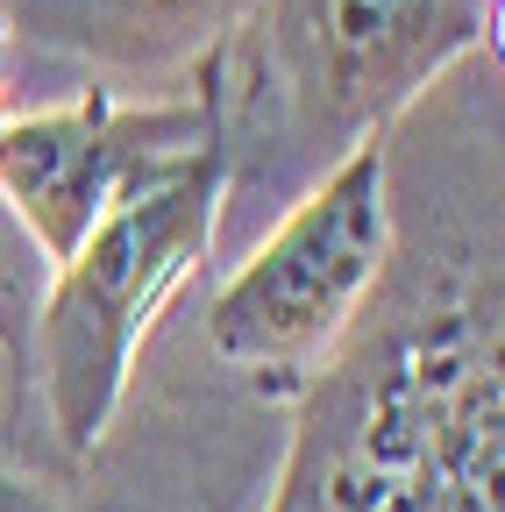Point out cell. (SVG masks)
I'll use <instances>...</instances> for the list:
<instances>
[{"label": "cell", "instance_id": "ba28073f", "mask_svg": "<svg viewBox=\"0 0 505 512\" xmlns=\"http://www.w3.org/2000/svg\"><path fill=\"white\" fill-rule=\"evenodd\" d=\"M0 512H65L36 477H15V470H0Z\"/></svg>", "mask_w": 505, "mask_h": 512}, {"label": "cell", "instance_id": "52a82bcc", "mask_svg": "<svg viewBox=\"0 0 505 512\" xmlns=\"http://www.w3.org/2000/svg\"><path fill=\"white\" fill-rule=\"evenodd\" d=\"M50 264L29 242V228L0 207V363H8V406L29 420V384H36V306H43Z\"/></svg>", "mask_w": 505, "mask_h": 512}, {"label": "cell", "instance_id": "5b68a950", "mask_svg": "<svg viewBox=\"0 0 505 512\" xmlns=\"http://www.w3.org/2000/svg\"><path fill=\"white\" fill-rule=\"evenodd\" d=\"M221 64L228 57H214L207 72L185 86V100L121 107L107 86H86L65 107L0 121V207L29 228L43 264H65L79 249V235L100 221V207L114 200V185L129 178L136 157L193 143V136L228 121Z\"/></svg>", "mask_w": 505, "mask_h": 512}, {"label": "cell", "instance_id": "7a4b0ae2", "mask_svg": "<svg viewBox=\"0 0 505 512\" xmlns=\"http://www.w3.org/2000/svg\"><path fill=\"white\" fill-rule=\"evenodd\" d=\"M228 178H235L228 121L193 143L150 150L129 164V178L114 185V200L79 235V249L65 264H50L36 306V370L50 427L72 463H86L107 441L150 320L214 249Z\"/></svg>", "mask_w": 505, "mask_h": 512}, {"label": "cell", "instance_id": "6da1fadb", "mask_svg": "<svg viewBox=\"0 0 505 512\" xmlns=\"http://www.w3.org/2000/svg\"><path fill=\"white\" fill-rule=\"evenodd\" d=\"M498 264L399 285L299 384L271 512H505Z\"/></svg>", "mask_w": 505, "mask_h": 512}, {"label": "cell", "instance_id": "9c48e42d", "mask_svg": "<svg viewBox=\"0 0 505 512\" xmlns=\"http://www.w3.org/2000/svg\"><path fill=\"white\" fill-rule=\"evenodd\" d=\"M0 57H8V29H0Z\"/></svg>", "mask_w": 505, "mask_h": 512}, {"label": "cell", "instance_id": "8992f818", "mask_svg": "<svg viewBox=\"0 0 505 512\" xmlns=\"http://www.w3.org/2000/svg\"><path fill=\"white\" fill-rule=\"evenodd\" d=\"M257 0H0L8 43H36L50 57H72L86 86H107L114 100L129 86H193L214 57L242 36Z\"/></svg>", "mask_w": 505, "mask_h": 512}, {"label": "cell", "instance_id": "3957f363", "mask_svg": "<svg viewBox=\"0 0 505 512\" xmlns=\"http://www.w3.org/2000/svg\"><path fill=\"white\" fill-rule=\"evenodd\" d=\"M392 278V200L385 136L356 143L313 178L257 256L214 292L207 342L257 392L299 399V384L335 356L356 313Z\"/></svg>", "mask_w": 505, "mask_h": 512}, {"label": "cell", "instance_id": "277c9868", "mask_svg": "<svg viewBox=\"0 0 505 512\" xmlns=\"http://www.w3.org/2000/svg\"><path fill=\"white\" fill-rule=\"evenodd\" d=\"M249 57L292 157H349L449 72L498 43V0H257Z\"/></svg>", "mask_w": 505, "mask_h": 512}]
</instances>
